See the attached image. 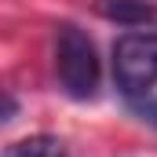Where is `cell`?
Listing matches in <instances>:
<instances>
[{
	"label": "cell",
	"instance_id": "obj_1",
	"mask_svg": "<svg viewBox=\"0 0 157 157\" xmlns=\"http://www.w3.org/2000/svg\"><path fill=\"white\" fill-rule=\"evenodd\" d=\"M55 73L70 99H77V102L95 99L99 80H102V62H99L95 40L77 22H62L55 29Z\"/></svg>",
	"mask_w": 157,
	"mask_h": 157
},
{
	"label": "cell",
	"instance_id": "obj_2",
	"mask_svg": "<svg viewBox=\"0 0 157 157\" xmlns=\"http://www.w3.org/2000/svg\"><path fill=\"white\" fill-rule=\"evenodd\" d=\"M113 80L117 91L135 102L157 88V33L154 29H128L113 44Z\"/></svg>",
	"mask_w": 157,
	"mask_h": 157
},
{
	"label": "cell",
	"instance_id": "obj_3",
	"mask_svg": "<svg viewBox=\"0 0 157 157\" xmlns=\"http://www.w3.org/2000/svg\"><path fill=\"white\" fill-rule=\"evenodd\" d=\"M95 11L117 26H128V29H139V26H150L157 18V7L150 0H99Z\"/></svg>",
	"mask_w": 157,
	"mask_h": 157
},
{
	"label": "cell",
	"instance_id": "obj_4",
	"mask_svg": "<svg viewBox=\"0 0 157 157\" xmlns=\"http://www.w3.org/2000/svg\"><path fill=\"white\" fill-rule=\"evenodd\" d=\"M4 157H70L66 150V143L59 139V135H26V139H18V143H11Z\"/></svg>",
	"mask_w": 157,
	"mask_h": 157
},
{
	"label": "cell",
	"instance_id": "obj_5",
	"mask_svg": "<svg viewBox=\"0 0 157 157\" xmlns=\"http://www.w3.org/2000/svg\"><path fill=\"white\" fill-rule=\"evenodd\" d=\"M18 110H22V106H18V99L0 84V124H11V121L18 117Z\"/></svg>",
	"mask_w": 157,
	"mask_h": 157
},
{
	"label": "cell",
	"instance_id": "obj_6",
	"mask_svg": "<svg viewBox=\"0 0 157 157\" xmlns=\"http://www.w3.org/2000/svg\"><path fill=\"white\" fill-rule=\"evenodd\" d=\"M132 113L139 121H146L150 128H157V99H135L132 102Z\"/></svg>",
	"mask_w": 157,
	"mask_h": 157
}]
</instances>
